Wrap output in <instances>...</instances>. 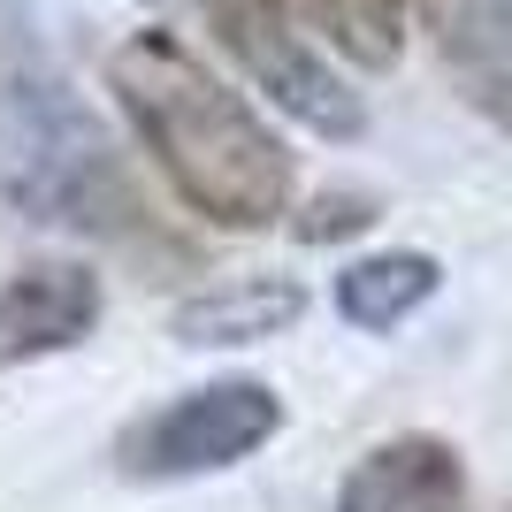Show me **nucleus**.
<instances>
[{
    "label": "nucleus",
    "instance_id": "1",
    "mask_svg": "<svg viewBox=\"0 0 512 512\" xmlns=\"http://www.w3.org/2000/svg\"><path fill=\"white\" fill-rule=\"evenodd\" d=\"M107 85L138 146L214 230H268L291 207V146L176 31H130L107 54Z\"/></svg>",
    "mask_w": 512,
    "mask_h": 512
},
{
    "label": "nucleus",
    "instance_id": "2",
    "mask_svg": "<svg viewBox=\"0 0 512 512\" xmlns=\"http://www.w3.org/2000/svg\"><path fill=\"white\" fill-rule=\"evenodd\" d=\"M0 176H8L16 207L39 214V222L123 230L130 214H138V192H130V176H123L115 138L46 69L8 77V100H0Z\"/></svg>",
    "mask_w": 512,
    "mask_h": 512
},
{
    "label": "nucleus",
    "instance_id": "3",
    "mask_svg": "<svg viewBox=\"0 0 512 512\" xmlns=\"http://www.w3.org/2000/svg\"><path fill=\"white\" fill-rule=\"evenodd\" d=\"M207 23L222 31L237 69L253 77V92H268L291 123H306L314 138H360L367 130L360 92L321 62L314 31H306L283 0H207Z\"/></svg>",
    "mask_w": 512,
    "mask_h": 512
},
{
    "label": "nucleus",
    "instance_id": "4",
    "mask_svg": "<svg viewBox=\"0 0 512 512\" xmlns=\"http://www.w3.org/2000/svg\"><path fill=\"white\" fill-rule=\"evenodd\" d=\"M283 428V398L268 383H207V390H184L169 398L161 413L123 436V474L138 482H184V474H222L237 459H253L268 436Z\"/></svg>",
    "mask_w": 512,
    "mask_h": 512
},
{
    "label": "nucleus",
    "instance_id": "5",
    "mask_svg": "<svg viewBox=\"0 0 512 512\" xmlns=\"http://www.w3.org/2000/svg\"><path fill=\"white\" fill-rule=\"evenodd\" d=\"M100 276L85 260H39L23 268L8 291H0V360H54V352H77V344L100 329Z\"/></svg>",
    "mask_w": 512,
    "mask_h": 512
},
{
    "label": "nucleus",
    "instance_id": "6",
    "mask_svg": "<svg viewBox=\"0 0 512 512\" xmlns=\"http://www.w3.org/2000/svg\"><path fill=\"white\" fill-rule=\"evenodd\" d=\"M467 459L444 436H390L337 482V512H459Z\"/></svg>",
    "mask_w": 512,
    "mask_h": 512
},
{
    "label": "nucleus",
    "instance_id": "7",
    "mask_svg": "<svg viewBox=\"0 0 512 512\" xmlns=\"http://www.w3.org/2000/svg\"><path fill=\"white\" fill-rule=\"evenodd\" d=\"M421 16L444 46V69L459 77L467 107L512 138V8L505 0H421Z\"/></svg>",
    "mask_w": 512,
    "mask_h": 512
},
{
    "label": "nucleus",
    "instance_id": "8",
    "mask_svg": "<svg viewBox=\"0 0 512 512\" xmlns=\"http://www.w3.org/2000/svg\"><path fill=\"white\" fill-rule=\"evenodd\" d=\"M306 314V291L291 276H245V283H214L199 299H184L169 314L176 344H268Z\"/></svg>",
    "mask_w": 512,
    "mask_h": 512
},
{
    "label": "nucleus",
    "instance_id": "9",
    "mask_svg": "<svg viewBox=\"0 0 512 512\" xmlns=\"http://www.w3.org/2000/svg\"><path fill=\"white\" fill-rule=\"evenodd\" d=\"M436 291H444V268L428 253H367L337 276V314L367 337H383V329L413 321Z\"/></svg>",
    "mask_w": 512,
    "mask_h": 512
},
{
    "label": "nucleus",
    "instance_id": "10",
    "mask_svg": "<svg viewBox=\"0 0 512 512\" xmlns=\"http://www.w3.org/2000/svg\"><path fill=\"white\" fill-rule=\"evenodd\" d=\"M283 8L360 69H390L406 54V8L398 0H283Z\"/></svg>",
    "mask_w": 512,
    "mask_h": 512
},
{
    "label": "nucleus",
    "instance_id": "11",
    "mask_svg": "<svg viewBox=\"0 0 512 512\" xmlns=\"http://www.w3.org/2000/svg\"><path fill=\"white\" fill-rule=\"evenodd\" d=\"M367 222H375V199L367 192H321V199H306V214L291 222V237H299V245H337V237L367 230Z\"/></svg>",
    "mask_w": 512,
    "mask_h": 512
}]
</instances>
